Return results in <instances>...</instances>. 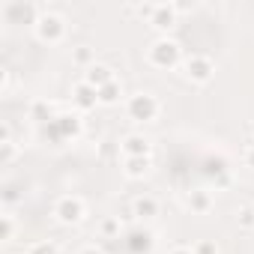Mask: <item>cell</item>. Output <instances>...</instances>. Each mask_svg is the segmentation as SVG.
<instances>
[{
    "label": "cell",
    "instance_id": "6",
    "mask_svg": "<svg viewBox=\"0 0 254 254\" xmlns=\"http://www.w3.org/2000/svg\"><path fill=\"white\" fill-rule=\"evenodd\" d=\"M177 18H180L177 3H153V12H150L147 24H150V27H156L162 36H168V33L177 27Z\"/></svg>",
    "mask_w": 254,
    "mask_h": 254
},
{
    "label": "cell",
    "instance_id": "12",
    "mask_svg": "<svg viewBox=\"0 0 254 254\" xmlns=\"http://www.w3.org/2000/svg\"><path fill=\"white\" fill-rule=\"evenodd\" d=\"M114 78H117V75H114V69H111V66L96 63V66H90V69L84 72V78H81V81H84V84H90L93 90H102V87H105V84H111Z\"/></svg>",
    "mask_w": 254,
    "mask_h": 254
},
{
    "label": "cell",
    "instance_id": "25",
    "mask_svg": "<svg viewBox=\"0 0 254 254\" xmlns=\"http://www.w3.org/2000/svg\"><path fill=\"white\" fill-rule=\"evenodd\" d=\"M12 84V69H0V93H9Z\"/></svg>",
    "mask_w": 254,
    "mask_h": 254
},
{
    "label": "cell",
    "instance_id": "22",
    "mask_svg": "<svg viewBox=\"0 0 254 254\" xmlns=\"http://www.w3.org/2000/svg\"><path fill=\"white\" fill-rule=\"evenodd\" d=\"M236 224H239L242 230H254V203L236 206Z\"/></svg>",
    "mask_w": 254,
    "mask_h": 254
},
{
    "label": "cell",
    "instance_id": "13",
    "mask_svg": "<svg viewBox=\"0 0 254 254\" xmlns=\"http://www.w3.org/2000/svg\"><path fill=\"white\" fill-rule=\"evenodd\" d=\"M132 215L141 218V221L156 218V215H159V200H156L153 194H141V197H135V200H132Z\"/></svg>",
    "mask_w": 254,
    "mask_h": 254
},
{
    "label": "cell",
    "instance_id": "26",
    "mask_svg": "<svg viewBox=\"0 0 254 254\" xmlns=\"http://www.w3.org/2000/svg\"><path fill=\"white\" fill-rule=\"evenodd\" d=\"M242 162H245V168H251V171H254V141H251V144H245V150H242Z\"/></svg>",
    "mask_w": 254,
    "mask_h": 254
},
{
    "label": "cell",
    "instance_id": "29",
    "mask_svg": "<svg viewBox=\"0 0 254 254\" xmlns=\"http://www.w3.org/2000/svg\"><path fill=\"white\" fill-rule=\"evenodd\" d=\"M24 254H27V251H24Z\"/></svg>",
    "mask_w": 254,
    "mask_h": 254
},
{
    "label": "cell",
    "instance_id": "11",
    "mask_svg": "<svg viewBox=\"0 0 254 254\" xmlns=\"http://www.w3.org/2000/svg\"><path fill=\"white\" fill-rule=\"evenodd\" d=\"M186 206L191 209V215H206V212L215 206V197H212V191H206V189H194V191L186 194Z\"/></svg>",
    "mask_w": 254,
    "mask_h": 254
},
{
    "label": "cell",
    "instance_id": "3",
    "mask_svg": "<svg viewBox=\"0 0 254 254\" xmlns=\"http://www.w3.org/2000/svg\"><path fill=\"white\" fill-rule=\"evenodd\" d=\"M126 114H129V120H135V123H153L162 114V102L156 99V93L141 90V93L126 99Z\"/></svg>",
    "mask_w": 254,
    "mask_h": 254
},
{
    "label": "cell",
    "instance_id": "27",
    "mask_svg": "<svg viewBox=\"0 0 254 254\" xmlns=\"http://www.w3.org/2000/svg\"><path fill=\"white\" fill-rule=\"evenodd\" d=\"M78 254H105V251H102V248H99L96 242H90V245H84V248H81Z\"/></svg>",
    "mask_w": 254,
    "mask_h": 254
},
{
    "label": "cell",
    "instance_id": "4",
    "mask_svg": "<svg viewBox=\"0 0 254 254\" xmlns=\"http://www.w3.org/2000/svg\"><path fill=\"white\" fill-rule=\"evenodd\" d=\"M51 215H54L60 224L75 227V224H81V221L87 218V203H84L78 194H63V197H57V200H54Z\"/></svg>",
    "mask_w": 254,
    "mask_h": 254
},
{
    "label": "cell",
    "instance_id": "20",
    "mask_svg": "<svg viewBox=\"0 0 254 254\" xmlns=\"http://www.w3.org/2000/svg\"><path fill=\"white\" fill-rule=\"evenodd\" d=\"M15 233H18V221H15V215L6 209L3 215H0V239H3V242H12Z\"/></svg>",
    "mask_w": 254,
    "mask_h": 254
},
{
    "label": "cell",
    "instance_id": "15",
    "mask_svg": "<svg viewBox=\"0 0 254 254\" xmlns=\"http://www.w3.org/2000/svg\"><path fill=\"white\" fill-rule=\"evenodd\" d=\"M18 159V144L12 141V132H9V126H3L0 129V165H12Z\"/></svg>",
    "mask_w": 254,
    "mask_h": 254
},
{
    "label": "cell",
    "instance_id": "18",
    "mask_svg": "<svg viewBox=\"0 0 254 254\" xmlns=\"http://www.w3.org/2000/svg\"><path fill=\"white\" fill-rule=\"evenodd\" d=\"M72 63L87 72L90 66H96V51L90 45H78V48H72Z\"/></svg>",
    "mask_w": 254,
    "mask_h": 254
},
{
    "label": "cell",
    "instance_id": "2",
    "mask_svg": "<svg viewBox=\"0 0 254 254\" xmlns=\"http://www.w3.org/2000/svg\"><path fill=\"white\" fill-rule=\"evenodd\" d=\"M66 33H69V24H66V18H63L60 12L42 9L39 21L33 24V36H36L42 45H60V42L66 39Z\"/></svg>",
    "mask_w": 254,
    "mask_h": 254
},
{
    "label": "cell",
    "instance_id": "28",
    "mask_svg": "<svg viewBox=\"0 0 254 254\" xmlns=\"http://www.w3.org/2000/svg\"><path fill=\"white\" fill-rule=\"evenodd\" d=\"M168 254H194V251H191V245H174Z\"/></svg>",
    "mask_w": 254,
    "mask_h": 254
},
{
    "label": "cell",
    "instance_id": "7",
    "mask_svg": "<svg viewBox=\"0 0 254 254\" xmlns=\"http://www.w3.org/2000/svg\"><path fill=\"white\" fill-rule=\"evenodd\" d=\"M48 129L54 135V141H75L81 135V114H57Z\"/></svg>",
    "mask_w": 254,
    "mask_h": 254
},
{
    "label": "cell",
    "instance_id": "1",
    "mask_svg": "<svg viewBox=\"0 0 254 254\" xmlns=\"http://www.w3.org/2000/svg\"><path fill=\"white\" fill-rule=\"evenodd\" d=\"M147 63L153 69H174V66H183V48L177 39L171 36H159L150 42L147 48Z\"/></svg>",
    "mask_w": 254,
    "mask_h": 254
},
{
    "label": "cell",
    "instance_id": "17",
    "mask_svg": "<svg viewBox=\"0 0 254 254\" xmlns=\"http://www.w3.org/2000/svg\"><path fill=\"white\" fill-rule=\"evenodd\" d=\"M99 236H102V239H120V236H123V221H120L117 215H105V218L99 221Z\"/></svg>",
    "mask_w": 254,
    "mask_h": 254
},
{
    "label": "cell",
    "instance_id": "23",
    "mask_svg": "<svg viewBox=\"0 0 254 254\" xmlns=\"http://www.w3.org/2000/svg\"><path fill=\"white\" fill-rule=\"evenodd\" d=\"M27 254H60V251H57V245L51 239H39V242H33L27 248Z\"/></svg>",
    "mask_w": 254,
    "mask_h": 254
},
{
    "label": "cell",
    "instance_id": "9",
    "mask_svg": "<svg viewBox=\"0 0 254 254\" xmlns=\"http://www.w3.org/2000/svg\"><path fill=\"white\" fill-rule=\"evenodd\" d=\"M120 153L123 159H144V156H153V141L147 135H126L120 141Z\"/></svg>",
    "mask_w": 254,
    "mask_h": 254
},
{
    "label": "cell",
    "instance_id": "21",
    "mask_svg": "<svg viewBox=\"0 0 254 254\" xmlns=\"http://www.w3.org/2000/svg\"><path fill=\"white\" fill-rule=\"evenodd\" d=\"M27 114H30L33 120H39V123H51V120H54V117H51V105H48V102H42V99L30 102Z\"/></svg>",
    "mask_w": 254,
    "mask_h": 254
},
{
    "label": "cell",
    "instance_id": "16",
    "mask_svg": "<svg viewBox=\"0 0 254 254\" xmlns=\"http://www.w3.org/2000/svg\"><path fill=\"white\" fill-rule=\"evenodd\" d=\"M126 245H129L132 254H147V251L153 248V236H150L147 230H135V233H129Z\"/></svg>",
    "mask_w": 254,
    "mask_h": 254
},
{
    "label": "cell",
    "instance_id": "10",
    "mask_svg": "<svg viewBox=\"0 0 254 254\" xmlns=\"http://www.w3.org/2000/svg\"><path fill=\"white\" fill-rule=\"evenodd\" d=\"M72 105H75L81 114L93 111V108L99 105V90H93V87H90V84H84V81L72 84Z\"/></svg>",
    "mask_w": 254,
    "mask_h": 254
},
{
    "label": "cell",
    "instance_id": "8",
    "mask_svg": "<svg viewBox=\"0 0 254 254\" xmlns=\"http://www.w3.org/2000/svg\"><path fill=\"white\" fill-rule=\"evenodd\" d=\"M39 15H42V9L39 6H33V3H21V0H15V3H6L3 6V18L9 21V24H36L39 21Z\"/></svg>",
    "mask_w": 254,
    "mask_h": 254
},
{
    "label": "cell",
    "instance_id": "5",
    "mask_svg": "<svg viewBox=\"0 0 254 254\" xmlns=\"http://www.w3.org/2000/svg\"><path fill=\"white\" fill-rule=\"evenodd\" d=\"M180 69H183V78L191 84H209L215 78V60L206 54H189Z\"/></svg>",
    "mask_w": 254,
    "mask_h": 254
},
{
    "label": "cell",
    "instance_id": "19",
    "mask_svg": "<svg viewBox=\"0 0 254 254\" xmlns=\"http://www.w3.org/2000/svg\"><path fill=\"white\" fill-rule=\"evenodd\" d=\"M120 99H123V84H120L117 78L99 90V105H117Z\"/></svg>",
    "mask_w": 254,
    "mask_h": 254
},
{
    "label": "cell",
    "instance_id": "24",
    "mask_svg": "<svg viewBox=\"0 0 254 254\" xmlns=\"http://www.w3.org/2000/svg\"><path fill=\"white\" fill-rule=\"evenodd\" d=\"M191 251H194V254H218V242H215V239H197V242L191 245Z\"/></svg>",
    "mask_w": 254,
    "mask_h": 254
},
{
    "label": "cell",
    "instance_id": "14",
    "mask_svg": "<svg viewBox=\"0 0 254 254\" xmlns=\"http://www.w3.org/2000/svg\"><path fill=\"white\" fill-rule=\"evenodd\" d=\"M150 171H153V156H144V159H123V174L129 177V180H144Z\"/></svg>",
    "mask_w": 254,
    "mask_h": 254
}]
</instances>
